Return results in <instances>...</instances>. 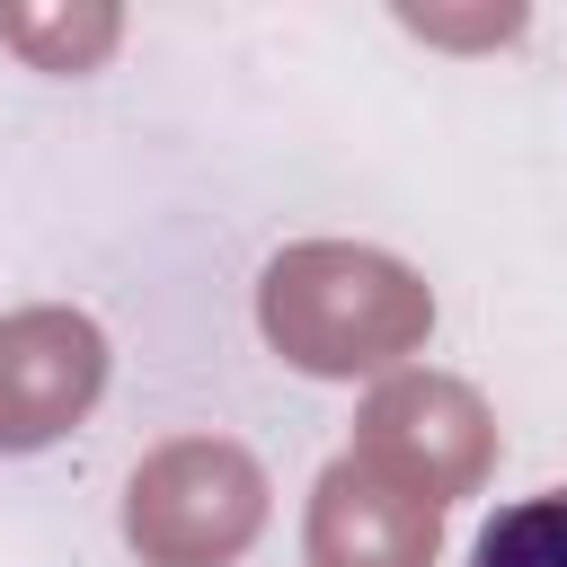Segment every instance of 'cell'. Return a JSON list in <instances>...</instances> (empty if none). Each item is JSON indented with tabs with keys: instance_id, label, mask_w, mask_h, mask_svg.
<instances>
[{
	"instance_id": "obj_2",
	"label": "cell",
	"mask_w": 567,
	"mask_h": 567,
	"mask_svg": "<svg viewBox=\"0 0 567 567\" xmlns=\"http://www.w3.org/2000/svg\"><path fill=\"white\" fill-rule=\"evenodd\" d=\"M266 461L230 434H168L124 478V549L142 567H239L266 532Z\"/></svg>"
},
{
	"instance_id": "obj_7",
	"label": "cell",
	"mask_w": 567,
	"mask_h": 567,
	"mask_svg": "<svg viewBox=\"0 0 567 567\" xmlns=\"http://www.w3.org/2000/svg\"><path fill=\"white\" fill-rule=\"evenodd\" d=\"M470 567H567V487H540V496L505 505L478 532Z\"/></svg>"
},
{
	"instance_id": "obj_5",
	"label": "cell",
	"mask_w": 567,
	"mask_h": 567,
	"mask_svg": "<svg viewBox=\"0 0 567 567\" xmlns=\"http://www.w3.org/2000/svg\"><path fill=\"white\" fill-rule=\"evenodd\" d=\"M443 558V505L408 496L372 461L337 452L301 514V567H434Z\"/></svg>"
},
{
	"instance_id": "obj_4",
	"label": "cell",
	"mask_w": 567,
	"mask_h": 567,
	"mask_svg": "<svg viewBox=\"0 0 567 567\" xmlns=\"http://www.w3.org/2000/svg\"><path fill=\"white\" fill-rule=\"evenodd\" d=\"M115 346L89 310L71 301H27L0 319V461L62 443L71 425H89V408L106 399Z\"/></svg>"
},
{
	"instance_id": "obj_8",
	"label": "cell",
	"mask_w": 567,
	"mask_h": 567,
	"mask_svg": "<svg viewBox=\"0 0 567 567\" xmlns=\"http://www.w3.org/2000/svg\"><path fill=\"white\" fill-rule=\"evenodd\" d=\"M408 27H416V35H443V44H496V35L523 27V9H496V18H416V9H408Z\"/></svg>"
},
{
	"instance_id": "obj_6",
	"label": "cell",
	"mask_w": 567,
	"mask_h": 567,
	"mask_svg": "<svg viewBox=\"0 0 567 567\" xmlns=\"http://www.w3.org/2000/svg\"><path fill=\"white\" fill-rule=\"evenodd\" d=\"M0 44L27 71L80 80L124 44V9H106V0H0Z\"/></svg>"
},
{
	"instance_id": "obj_3",
	"label": "cell",
	"mask_w": 567,
	"mask_h": 567,
	"mask_svg": "<svg viewBox=\"0 0 567 567\" xmlns=\"http://www.w3.org/2000/svg\"><path fill=\"white\" fill-rule=\"evenodd\" d=\"M496 452H505L496 408H487L461 372L408 363V372L372 381V399H363V416H354V461H372L381 478H399L408 496H425V505H443V514L496 478Z\"/></svg>"
},
{
	"instance_id": "obj_1",
	"label": "cell",
	"mask_w": 567,
	"mask_h": 567,
	"mask_svg": "<svg viewBox=\"0 0 567 567\" xmlns=\"http://www.w3.org/2000/svg\"><path fill=\"white\" fill-rule=\"evenodd\" d=\"M257 337L310 381H390L434 337V284L363 239H292L257 275Z\"/></svg>"
}]
</instances>
